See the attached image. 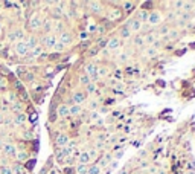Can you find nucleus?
I'll list each match as a JSON object with an SVG mask.
<instances>
[{"mask_svg":"<svg viewBox=\"0 0 195 174\" xmlns=\"http://www.w3.org/2000/svg\"><path fill=\"white\" fill-rule=\"evenodd\" d=\"M133 43L136 44L137 47L143 46V44H145V42H143V35H136V37H134V40H133Z\"/></svg>","mask_w":195,"mask_h":174,"instance_id":"25","label":"nucleus"},{"mask_svg":"<svg viewBox=\"0 0 195 174\" xmlns=\"http://www.w3.org/2000/svg\"><path fill=\"white\" fill-rule=\"evenodd\" d=\"M3 151H5V154H8V156H17V148H15L12 144H6V145L3 147Z\"/></svg>","mask_w":195,"mask_h":174,"instance_id":"15","label":"nucleus"},{"mask_svg":"<svg viewBox=\"0 0 195 174\" xmlns=\"http://www.w3.org/2000/svg\"><path fill=\"white\" fill-rule=\"evenodd\" d=\"M125 72H127V73H133V67H127Z\"/></svg>","mask_w":195,"mask_h":174,"instance_id":"49","label":"nucleus"},{"mask_svg":"<svg viewBox=\"0 0 195 174\" xmlns=\"http://www.w3.org/2000/svg\"><path fill=\"white\" fill-rule=\"evenodd\" d=\"M160 22H162V15H160V12H157V11L150 12V17H148V23H150V25H158Z\"/></svg>","mask_w":195,"mask_h":174,"instance_id":"6","label":"nucleus"},{"mask_svg":"<svg viewBox=\"0 0 195 174\" xmlns=\"http://www.w3.org/2000/svg\"><path fill=\"white\" fill-rule=\"evenodd\" d=\"M122 154H123V150H122V151H117V153H116V159H120V157H122Z\"/></svg>","mask_w":195,"mask_h":174,"instance_id":"45","label":"nucleus"},{"mask_svg":"<svg viewBox=\"0 0 195 174\" xmlns=\"http://www.w3.org/2000/svg\"><path fill=\"white\" fill-rule=\"evenodd\" d=\"M64 173H66V174H75V170H72V168H66V170H64Z\"/></svg>","mask_w":195,"mask_h":174,"instance_id":"43","label":"nucleus"},{"mask_svg":"<svg viewBox=\"0 0 195 174\" xmlns=\"http://www.w3.org/2000/svg\"><path fill=\"white\" fill-rule=\"evenodd\" d=\"M21 174H28V173H21Z\"/></svg>","mask_w":195,"mask_h":174,"instance_id":"54","label":"nucleus"},{"mask_svg":"<svg viewBox=\"0 0 195 174\" xmlns=\"http://www.w3.org/2000/svg\"><path fill=\"white\" fill-rule=\"evenodd\" d=\"M101 168L98 167V165H90L88 167V174H101Z\"/></svg>","mask_w":195,"mask_h":174,"instance_id":"27","label":"nucleus"},{"mask_svg":"<svg viewBox=\"0 0 195 174\" xmlns=\"http://www.w3.org/2000/svg\"><path fill=\"white\" fill-rule=\"evenodd\" d=\"M55 144H57V147H60V148L67 147V144H69V136H67V134H64V133L58 134V136H57V139H55Z\"/></svg>","mask_w":195,"mask_h":174,"instance_id":"4","label":"nucleus"},{"mask_svg":"<svg viewBox=\"0 0 195 174\" xmlns=\"http://www.w3.org/2000/svg\"><path fill=\"white\" fill-rule=\"evenodd\" d=\"M116 77H119V78L122 77V72H120V70H116Z\"/></svg>","mask_w":195,"mask_h":174,"instance_id":"51","label":"nucleus"},{"mask_svg":"<svg viewBox=\"0 0 195 174\" xmlns=\"http://www.w3.org/2000/svg\"><path fill=\"white\" fill-rule=\"evenodd\" d=\"M169 32H171V26L169 25H162L158 28V35H162V37H166Z\"/></svg>","mask_w":195,"mask_h":174,"instance_id":"21","label":"nucleus"},{"mask_svg":"<svg viewBox=\"0 0 195 174\" xmlns=\"http://www.w3.org/2000/svg\"><path fill=\"white\" fill-rule=\"evenodd\" d=\"M148 17H150V12H148V11H145V9H139V11L136 12V15H134V18H136V20H139L140 23L148 22Z\"/></svg>","mask_w":195,"mask_h":174,"instance_id":"8","label":"nucleus"},{"mask_svg":"<svg viewBox=\"0 0 195 174\" xmlns=\"http://www.w3.org/2000/svg\"><path fill=\"white\" fill-rule=\"evenodd\" d=\"M60 43H63L64 46H67V44L72 43V35L67 32V31H63L61 32V35H60V40H58Z\"/></svg>","mask_w":195,"mask_h":174,"instance_id":"12","label":"nucleus"},{"mask_svg":"<svg viewBox=\"0 0 195 174\" xmlns=\"http://www.w3.org/2000/svg\"><path fill=\"white\" fill-rule=\"evenodd\" d=\"M43 26V20L40 18L38 15H34V17H31V20H29V28L31 29H40Z\"/></svg>","mask_w":195,"mask_h":174,"instance_id":"5","label":"nucleus"},{"mask_svg":"<svg viewBox=\"0 0 195 174\" xmlns=\"http://www.w3.org/2000/svg\"><path fill=\"white\" fill-rule=\"evenodd\" d=\"M178 35H180V32H178L177 29H171V32L168 34V38H171V40H177Z\"/></svg>","mask_w":195,"mask_h":174,"instance_id":"30","label":"nucleus"},{"mask_svg":"<svg viewBox=\"0 0 195 174\" xmlns=\"http://www.w3.org/2000/svg\"><path fill=\"white\" fill-rule=\"evenodd\" d=\"M78 160H79V164H81V165H87V164L90 162V156H88V153H87V151L79 153Z\"/></svg>","mask_w":195,"mask_h":174,"instance_id":"18","label":"nucleus"},{"mask_svg":"<svg viewBox=\"0 0 195 174\" xmlns=\"http://www.w3.org/2000/svg\"><path fill=\"white\" fill-rule=\"evenodd\" d=\"M28 157H29V154H28L26 151H23V153H20V154H17V159H18V160H26Z\"/></svg>","mask_w":195,"mask_h":174,"instance_id":"38","label":"nucleus"},{"mask_svg":"<svg viewBox=\"0 0 195 174\" xmlns=\"http://www.w3.org/2000/svg\"><path fill=\"white\" fill-rule=\"evenodd\" d=\"M84 101H85V93L84 92H73L72 93V104L81 105Z\"/></svg>","mask_w":195,"mask_h":174,"instance_id":"3","label":"nucleus"},{"mask_svg":"<svg viewBox=\"0 0 195 174\" xmlns=\"http://www.w3.org/2000/svg\"><path fill=\"white\" fill-rule=\"evenodd\" d=\"M25 43H26V46H28V49H31V50H32V49H35V47L38 46V40L32 35V37H29V38H28V42H25Z\"/></svg>","mask_w":195,"mask_h":174,"instance_id":"20","label":"nucleus"},{"mask_svg":"<svg viewBox=\"0 0 195 174\" xmlns=\"http://www.w3.org/2000/svg\"><path fill=\"white\" fill-rule=\"evenodd\" d=\"M87 153H88V156H90V160H92V159H96V157H98V154H99L96 148H92V150H88Z\"/></svg>","mask_w":195,"mask_h":174,"instance_id":"35","label":"nucleus"},{"mask_svg":"<svg viewBox=\"0 0 195 174\" xmlns=\"http://www.w3.org/2000/svg\"><path fill=\"white\" fill-rule=\"evenodd\" d=\"M57 115L61 118H67L69 116V105L67 104H60L57 109Z\"/></svg>","mask_w":195,"mask_h":174,"instance_id":"10","label":"nucleus"},{"mask_svg":"<svg viewBox=\"0 0 195 174\" xmlns=\"http://www.w3.org/2000/svg\"><path fill=\"white\" fill-rule=\"evenodd\" d=\"M186 174H195V171H188Z\"/></svg>","mask_w":195,"mask_h":174,"instance_id":"52","label":"nucleus"},{"mask_svg":"<svg viewBox=\"0 0 195 174\" xmlns=\"http://www.w3.org/2000/svg\"><path fill=\"white\" fill-rule=\"evenodd\" d=\"M125 26H127L131 32H139V31L142 29V23H140L139 20H136L134 17H133V18H130V20L127 22V25H125Z\"/></svg>","mask_w":195,"mask_h":174,"instance_id":"1","label":"nucleus"},{"mask_svg":"<svg viewBox=\"0 0 195 174\" xmlns=\"http://www.w3.org/2000/svg\"><path fill=\"white\" fill-rule=\"evenodd\" d=\"M53 49H55V52H57V53H60V52H63V50L66 49V46H64L63 43H60V42H57V44H55V47H53Z\"/></svg>","mask_w":195,"mask_h":174,"instance_id":"34","label":"nucleus"},{"mask_svg":"<svg viewBox=\"0 0 195 174\" xmlns=\"http://www.w3.org/2000/svg\"><path fill=\"white\" fill-rule=\"evenodd\" d=\"M0 174H12L11 167H0Z\"/></svg>","mask_w":195,"mask_h":174,"instance_id":"37","label":"nucleus"},{"mask_svg":"<svg viewBox=\"0 0 195 174\" xmlns=\"http://www.w3.org/2000/svg\"><path fill=\"white\" fill-rule=\"evenodd\" d=\"M120 6H122L120 11H123V12H131V11L136 8V3H134V2H122Z\"/></svg>","mask_w":195,"mask_h":174,"instance_id":"14","label":"nucleus"},{"mask_svg":"<svg viewBox=\"0 0 195 174\" xmlns=\"http://www.w3.org/2000/svg\"><path fill=\"white\" fill-rule=\"evenodd\" d=\"M195 3H191V2H185V5H183V11H186V14L188 12H191L192 9H194Z\"/></svg>","mask_w":195,"mask_h":174,"instance_id":"29","label":"nucleus"},{"mask_svg":"<svg viewBox=\"0 0 195 174\" xmlns=\"http://www.w3.org/2000/svg\"><path fill=\"white\" fill-rule=\"evenodd\" d=\"M98 75H99V78H101V77H107V75H108L107 67H101V69H98Z\"/></svg>","mask_w":195,"mask_h":174,"instance_id":"36","label":"nucleus"},{"mask_svg":"<svg viewBox=\"0 0 195 174\" xmlns=\"http://www.w3.org/2000/svg\"><path fill=\"white\" fill-rule=\"evenodd\" d=\"M186 167H188V171H195V160L194 159H189L186 162Z\"/></svg>","mask_w":195,"mask_h":174,"instance_id":"33","label":"nucleus"},{"mask_svg":"<svg viewBox=\"0 0 195 174\" xmlns=\"http://www.w3.org/2000/svg\"><path fill=\"white\" fill-rule=\"evenodd\" d=\"M44 28H46V29H50V22H46V23H44Z\"/></svg>","mask_w":195,"mask_h":174,"instance_id":"48","label":"nucleus"},{"mask_svg":"<svg viewBox=\"0 0 195 174\" xmlns=\"http://www.w3.org/2000/svg\"><path fill=\"white\" fill-rule=\"evenodd\" d=\"M120 15H122V11L119 8H110V12H108V18L110 20H120Z\"/></svg>","mask_w":195,"mask_h":174,"instance_id":"11","label":"nucleus"},{"mask_svg":"<svg viewBox=\"0 0 195 174\" xmlns=\"http://www.w3.org/2000/svg\"><path fill=\"white\" fill-rule=\"evenodd\" d=\"M145 55H148L150 58H154V57L157 55V49H154L153 46H151V47H148V49L145 50Z\"/></svg>","mask_w":195,"mask_h":174,"instance_id":"28","label":"nucleus"},{"mask_svg":"<svg viewBox=\"0 0 195 174\" xmlns=\"http://www.w3.org/2000/svg\"><path fill=\"white\" fill-rule=\"evenodd\" d=\"M90 109H92V110L98 109V102H95V101H93V102H90Z\"/></svg>","mask_w":195,"mask_h":174,"instance_id":"42","label":"nucleus"},{"mask_svg":"<svg viewBox=\"0 0 195 174\" xmlns=\"http://www.w3.org/2000/svg\"><path fill=\"white\" fill-rule=\"evenodd\" d=\"M25 121H26V116H25L23 113H20V115H15V118H14V124H15V125H21Z\"/></svg>","mask_w":195,"mask_h":174,"instance_id":"23","label":"nucleus"},{"mask_svg":"<svg viewBox=\"0 0 195 174\" xmlns=\"http://www.w3.org/2000/svg\"><path fill=\"white\" fill-rule=\"evenodd\" d=\"M75 173L76 174H88V165H81V164H79L78 167L75 168Z\"/></svg>","mask_w":195,"mask_h":174,"instance_id":"22","label":"nucleus"},{"mask_svg":"<svg viewBox=\"0 0 195 174\" xmlns=\"http://www.w3.org/2000/svg\"><path fill=\"white\" fill-rule=\"evenodd\" d=\"M88 6H92V11H93V12H101V11H102V8H101L102 5L98 3V2H90Z\"/></svg>","mask_w":195,"mask_h":174,"instance_id":"24","label":"nucleus"},{"mask_svg":"<svg viewBox=\"0 0 195 174\" xmlns=\"http://www.w3.org/2000/svg\"><path fill=\"white\" fill-rule=\"evenodd\" d=\"M14 49H15V52L18 53V55H26L28 52H29V49H28V46H26V43L25 42H15V44H14Z\"/></svg>","mask_w":195,"mask_h":174,"instance_id":"2","label":"nucleus"},{"mask_svg":"<svg viewBox=\"0 0 195 174\" xmlns=\"http://www.w3.org/2000/svg\"><path fill=\"white\" fill-rule=\"evenodd\" d=\"M81 112H82V107H81V105H76V104L69 105V116H70V115H72V116H78Z\"/></svg>","mask_w":195,"mask_h":174,"instance_id":"17","label":"nucleus"},{"mask_svg":"<svg viewBox=\"0 0 195 174\" xmlns=\"http://www.w3.org/2000/svg\"><path fill=\"white\" fill-rule=\"evenodd\" d=\"M79 83H81L82 86H87V84H90L92 81H90V78L84 73V75H81V77H79Z\"/></svg>","mask_w":195,"mask_h":174,"instance_id":"31","label":"nucleus"},{"mask_svg":"<svg viewBox=\"0 0 195 174\" xmlns=\"http://www.w3.org/2000/svg\"><path fill=\"white\" fill-rule=\"evenodd\" d=\"M5 84H6V83H5V80L0 77V89H2V87H5Z\"/></svg>","mask_w":195,"mask_h":174,"instance_id":"46","label":"nucleus"},{"mask_svg":"<svg viewBox=\"0 0 195 174\" xmlns=\"http://www.w3.org/2000/svg\"><path fill=\"white\" fill-rule=\"evenodd\" d=\"M79 37H81V38H87V37H88V32H81Z\"/></svg>","mask_w":195,"mask_h":174,"instance_id":"44","label":"nucleus"},{"mask_svg":"<svg viewBox=\"0 0 195 174\" xmlns=\"http://www.w3.org/2000/svg\"><path fill=\"white\" fill-rule=\"evenodd\" d=\"M12 110H14L15 113H18V112H21V104H18V102H15V104H12Z\"/></svg>","mask_w":195,"mask_h":174,"instance_id":"40","label":"nucleus"},{"mask_svg":"<svg viewBox=\"0 0 195 174\" xmlns=\"http://www.w3.org/2000/svg\"><path fill=\"white\" fill-rule=\"evenodd\" d=\"M111 160H113V156H111V154H105V156H104V157H102V159H101V160L96 164V165H98V167L102 170V168H105V167H107V165H108Z\"/></svg>","mask_w":195,"mask_h":174,"instance_id":"13","label":"nucleus"},{"mask_svg":"<svg viewBox=\"0 0 195 174\" xmlns=\"http://www.w3.org/2000/svg\"><path fill=\"white\" fill-rule=\"evenodd\" d=\"M130 37H131V31L127 26H122L119 29V38L120 40H125V38H130Z\"/></svg>","mask_w":195,"mask_h":174,"instance_id":"16","label":"nucleus"},{"mask_svg":"<svg viewBox=\"0 0 195 174\" xmlns=\"http://www.w3.org/2000/svg\"><path fill=\"white\" fill-rule=\"evenodd\" d=\"M0 32H2V23H0Z\"/></svg>","mask_w":195,"mask_h":174,"instance_id":"53","label":"nucleus"},{"mask_svg":"<svg viewBox=\"0 0 195 174\" xmlns=\"http://www.w3.org/2000/svg\"><path fill=\"white\" fill-rule=\"evenodd\" d=\"M11 171H12V174H21L23 173V167L21 165H14V167H11Z\"/></svg>","mask_w":195,"mask_h":174,"instance_id":"32","label":"nucleus"},{"mask_svg":"<svg viewBox=\"0 0 195 174\" xmlns=\"http://www.w3.org/2000/svg\"><path fill=\"white\" fill-rule=\"evenodd\" d=\"M120 44H122V40H120L119 37H113V38H110V40L107 42V49L115 50V49H117Z\"/></svg>","mask_w":195,"mask_h":174,"instance_id":"9","label":"nucleus"},{"mask_svg":"<svg viewBox=\"0 0 195 174\" xmlns=\"http://www.w3.org/2000/svg\"><path fill=\"white\" fill-rule=\"evenodd\" d=\"M96 118H99V115L98 113H92V119H96Z\"/></svg>","mask_w":195,"mask_h":174,"instance_id":"50","label":"nucleus"},{"mask_svg":"<svg viewBox=\"0 0 195 174\" xmlns=\"http://www.w3.org/2000/svg\"><path fill=\"white\" fill-rule=\"evenodd\" d=\"M119 61H120V63H127V61H128V55H127V53L119 55Z\"/></svg>","mask_w":195,"mask_h":174,"instance_id":"41","label":"nucleus"},{"mask_svg":"<svg viewBox=\"0 0 195 174\" xmlns=\"http://www.w3.org/2000/svg\"><path fill=\"white\" fill-rule=\"evenodd\" d=\"M85 92H87V93H96V92H98V87H96L95 83H90V84L85 86Z\"/></svg>","mask_w":195,"mask_h":174,"instance_id":"26","label":"nucleus"},{"mask_svg":"<svg viewBox=\"0 0 195 174\" xmlns=\"http://www.w3.org/2000/svg\"><path fill=\"white\" fill-rule=\"evenodd\" d=\"M57 37L55 35H46L44 38H43V44L46 46V47H49V49H52V47H55V44H57Z\"/></svg>","mask_w":195,"mask_h":174,"instance_id":"7","label":"nucleus"},{"mask_svg":"<svg viewBox=\"0 0 195 174\" xmlns=\"http://www.w3.org/2000/svg\"><path fill=\"white\" fill-rule=\"evenodd\" d=\"M156 38H157V34L154 31H151L150 34H146V35L143 37V42H145V44H153L156 42Z\"/></svg>","mask_w":195,"mask_h":174,"instance_id":"19","label":"nucleus"},{"mask_svg":"<svg viewBox=\"0 0 195 174\" xmlns=\"http://www.w3.org/2000/svg\"><path fill=\"white\" fill-rule=\"evenodd\" d=\"M123 131H125V133H130V131H131V127H130V125L123 127Z\"/></svg>","mask_w":195,"mask_h":174,"instance_id":"47","label":"nucleus"},{"mask_svg":"<svg viewBox=\"0 0 195 174\" xmlns=\"http://www.w3.org/2000/svg\"><path fill=\"white\" fill-rule=\"evenodd\" d=\"M32 55H40V57H41V47H40V46H37L35 49L31 50V57H32Z\"/></svg>","mask_w":195,"mask_h":174,"instance_id":"39","label":"nucleus"}]
</instances>
